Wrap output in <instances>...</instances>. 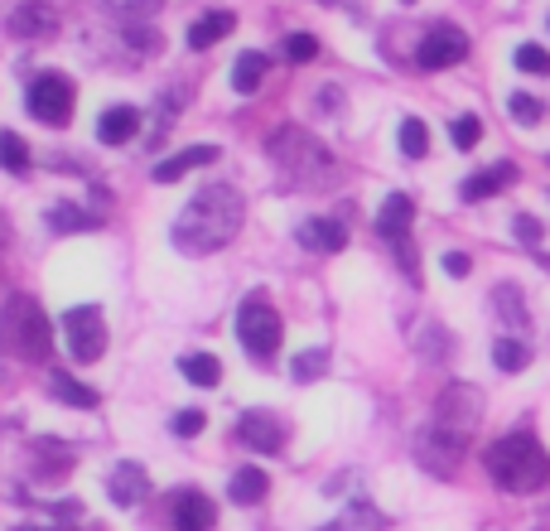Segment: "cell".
I'll return each instance as SVG.
<instances>
[{"label":"cell","instance_id":"1","mask_svg":"<svg viewBox=\"0 0 550 531\" xmlns=\"http://www.w3.org/2000/svg\"><path fill=\"white\" fill-rule=\"evenodd\" d=\"M242 218H247V198L237 194L232 184H208L179 208V218L169 227L174 247L189 256H208L222 252L237 232H242Z\"/></svg>","mask_w":550,"mask_h":531},{"label":"cell","instance_id":"2","mask_svg":"<svg viewBox=\"0 0 550 531\" xmlns=\"http://www.w3.org/2000/svg\"><path fill=\"white\" fill-rule=\"evenodd\" d=\"M488 474L502 493H536L550 483V454L531 435H502L488 449Z\"/></svg>","mask_w":550,"mask_h":531},{"label":"cell","instance_id":"3","mask_svg":"<svg viewBox=\"0 0 550 531\" xmlns=\"http://www.w3.org/2000/svg\"><path fill=\"white\" fill-rule=\"evenodd\" d=\"M266 150H271L275 165L285 169V179L300 184V189H324V184H333V174H338L333 155L309 131H300V126H280L266 140Z\"/></svg>","mask_w":550,"mask_h":531},{"label":"cell","instance_id":"4","mask_svg":"<svg viewBox=\"0 0 550 531\" xmlns=\"http://www.w3.org/2000/svg\"><path fill=\"white\" fill-rule=\"evenodd\" d=\"M0 338L25 358V363H44L54 353V329H49V314L39 309L34 295H10L0 305Z\"/></svg>","mask_w":550,"mask_h":531},{"label":"cell","instance_id":"5","mask_svg":"<svg viewBox=\"0 0 550 531\" xmlns=\"http://www.w3.org/2000/svg\"><path fill=\"white\" fill-rule=\"evenodd\" d=\"M464 449L468 440L459 430H449L440 420H430L420 435H415V459H420V469L435 478H454L459 474V464H464Z\"/></svg>","mask_w":550,"mask_h":531},{"label":"cell","instance_id":"6","mask_svg":"<svg viewBox=\"0 0 550 531\" xmlns=\"http://www.w3.org/2000/svg\"><path fill=\"white\" fill-rule=\"evenodd\" d=\"M237 338H242V348H247L256 363H266V358L280 353L285 324H280V314L266 300H247V305L237 309Z\"/></svg>","mask_w":550,"mask_h":531},{"label":"cell","instance_id":"7","mask_svg":"<svg viewBox=\"0 0 550 531\" xmlns=\"http://www.w3.org/2000/svg\"><path fill=\"white\" fill-rule=\"evenodd\" d=\"M63 338H68V353L73 363H97L107 353V324H102V309L97 305H73L63 314Z\"/></svg>","mask_w":550,"mask_h":531},{"label":"cell","instance_id":"8","mask_svg":"<svg viewBox=\"0 0 550 531\" xmlns=\"http://www.w3.org/2000/svg\"><path fill=\"white\" fill-rule=\"evenodd\" d=\"M25 112L44 126H68L73 121V83L63 73H44L29 83V97H25Z\"/></svg>","mask_w":550,"mask_h":531},{"label":"cell","instance_id":"9","mask_svg":"<svg viewBox=\"0 0 550 531\" xmlns=\"http://www.w3.org/2000/svg\"><path fill=\"white\" fill-rule=\"evenodd\" d=\"M464 58H468V34L459 25H435L420 39V49H415V63H420L425 73L454 68V63H464Z\"/></svg>","mask_w":550,"mask_h":531},{"label":"cell","instance_id":"10","mask_svg":"<svg viewBox=\"0 0 550 531\" xmlns=\"http://www.w3.org/2000/svg\"><path fill=\"white\" fill-rule=\"evenodd\" d=\"M435 420L449 425V430H459L464 440H473V430H478V420H483V392H478V387H464V382H454V387L440 396Z\"/></svg>","mask_w":550,"mask_h":531},{"label":"cell","instance_id":"11","mask_svg":"<svg viewBox=\"0 0 550 531\" xmlns=\"http://www.w3.org/2000/svg\"><path fill=\"white\" fill-rule=\"evenodd\" d=\"M237 435H242V445L247 449H261V454H280L285 440H290L285 420L275 416V411H247L242 425H237Z\"/></svg>","mask_w":550,"mask_h":531},{"label":"cell","instance_id":"12","mask_svg":"<svg viewBox=\"0 0 550 531\" xmlns=\"http://www.w3.org/2000/svg\"><path fill=\"white\" fill-rule=\"evenodd\" d=\"M5 25H10L15 39H49V34L58 29V10L49 5V0H25V5L10 10Z\"/></svg>","mask_w":550,"mask_h":531},{"label":"cell","instance_id":"13","mask_svg":"<svg viewBox=\"0 0 550 531\" xmlns=\"http://www.w3.org/2000/svg\"><path fill=\"white\" fill-rule=\"evenodd\" d=\"M169 512H174V527L179 531H213L218 527V507L208 503L203 493H179L174 503H169Z\"/></svg>","mask_w":550,"mask_h":531},{"label":"cell","instance_id":"14","mask_svg":"<svg viewBox=\"0 0 550 531\" xmlns=\"http://www.w3.org/2000/svg\"><path fill=\"white\" fill-rule=\"evenodd\" d=\"M295 237H300V247H309V252H319V256L348 247V227L338 223V218H309V223H300Z\"/></svg>","mask_w":550,"mask_h":531},{"label":"cell","instance_id":"15","mask_svg":"<svg viewBox=\"0 0 550 531\" xmlns=\"http://www.w3.org/2000/svg\"><path fill=\"white\" fill-rule=\"evenodd\" d=\"M213 160H218V145H189V150H179V155H169V160L155 165V184H179L184 174L213 165Z\"/></svg>","mask_w":550,"mask_h":531},{"label":"cell","instance_id":"16","mask_svg":"<svg viewBox=\"0 0 550 531\" xmlns=\"http://www.w3.org/2000/svg\"><path fill=\"white\" fill-rule=\"evenodd\" d=\"M411 223H415L411 194H386L382 213H377V232H382L386 242H406V237H411Z\"/></svg>","mask_w":550,"mask_h":531},{"label":"cell","instance_id":"17","mask_svg":"<svg viewBox=\"0 0 550 531\" xmlns=\"http://www.w3.org/2000/svg\"><path fill=\"white\" fill-rule=\"evenodd\" d=\"M517 179V165H488V169H478V174H468L464 184H459V198L464 203H478V198H493V194H502L507 184Z\"/></svg>","mask_w":550,"mask_h":531},{"label":"cell","instance_id":"18","mask_svg":"<svg viewBox=\"0 0 550 531\" xmlns=\"http://www.w3.org/2000/svg\"><path fill=\"white\" fill-rule=\"evenodd\" d=\"M107 493L116 507H136L145 493H150V478H145V469L140 464H116L107 474Z\"/></svg>","mask_w":550,"mask_h":531},{"label":"cell","instance_id":"19","mask_svg":"<svg viewBox=\"0 0 550 531\" xmlns=\"http://www.w3.org/2000/svg\"><path fill=\"white\" fill-rule=\"evenodd\" d=\"M140 136V112L136 107H111V112H102V121H97V140L102 145H126V140Z\"/></svg>","mask_w":550,"mask_h":531},{"label":"cell","instance_id":"20","mask_svg":"<svg viewBox=\"0 0 550 531\" xmlns=\"http://www.w3.org/2000/svg\"><path fill=\"white\" fill-rule=\"evenodd\" d=\"M232 29H237V15H232V10H208L198 25H189V49H213Z\"/></svg>","mask_w":550,"mask_h":531},{"label":"cell","instance_id":"21","mask_svg":"<svg viewBox=\"0 0 550 531\" xmlns=\"http://www.w3.org/2000/svg\"><path fill=\"white\" fill-rule=\"evenodd\" d=\"M493 305H497L502 324H507L512 334H531V314H526V300H522V290H517V285H497Z\"/></svg>","mask_w":550,"mask_h":531},{"label":"cell","instance_id":"22","mask_svg":"<svg viewBox=\"0 0 550 531\" xmlns=\"http://www.w3.org/2000/svg\"><path fill=\"white\" fill-rule=\"evenodd\" d=\"M266 488H271L266 469H237L232 483H227V498H232V503H242V507H256L261 498H266Z\"/></svg>","mask_w":550,"mask_h":531},{"label":"cell","instance_id":"23","mask_svg":"<svg viewBox=\"0 0 550 531\" xmlns=\"http://www.w3.org/2000/svg\"><path fill=\"white\" fill-rule=\"evenodd\" d=\"M49 387H54V396L63 401V406H83V411H97V406H102V396L92 392V387H83L78 377H68V372H54Z\"/></svg>","mask_w":550,"mask_h":531},{"label":"cell","instance_id":"24","mask_svg":"<svg viewBox=\"0 0 550 531\" xmlns=\"http://www.w3.org/2000/svg\"><path fill=\"white\" fill-rule=\"evenodd\" d=\"M49 227H54V232H92V227H102V218L87 213V208H73V203H54Z\"/></svg>","mask_w":550,"mask_h":531},{"label":"cell","instance_id":"25","mask_svg":"<svg viewBox=\"0 0 550 531\" xmlns=\"http://www.w3.org/2000/svg\"><path fill=\"white\" fill-rule=\"evenodd\" d=\"M261 78H266V54H242L232 63V87H237L242 97H251V92L261 87Z\"/></svg>","mask_w":550,"mask_h":531},{"label":"cell","instance_id":"26","mask_svg":"<svg viewBox=\"0 0 550 531\" xmlns=\"http://www.w3.org/2000/svg\"><path fill=\"white\" fill-rule=\"evenodd\" d=\"M179 372L189 377L193 387H218V382H222V363L213 358V353H193V358H184Z\"/></svg>","mask_w":550,"mask_h":531},{"label":"cell","instance_id":"27","mask_svg":"<svg viewBox=\"0 0 550 531\" xmlns=\"http://www.w3.org/2000/svg\"><path fill=\"white\" fill-rule=\"evenodd\" d=\"M493 363H497V372H522V367H531V348H526L522 338H497Z\"/></svg>","mask_w":550,"mask_h":531},{"label":"cell","instance_id":"28","mask_svg":"<svg viewBox=\"0 0 550 531\" xmlns=\"http://www.w3.org/2000/svg\"><path fill=\"white\" fill-rule=\"evenodd\" d=\"M0 169L10 174H29V145L15 131H0Z\"/></svg>","mask_w":550,"mask_h":531},{"label":"cell","instance_id":"29","mask_svg":"<svg viewBox=\"0 0 550 531\" xmlns=\"http://www.w3.org/2000/svg\"><path fill=\"white\" fill-rule=\"evenodd\" d=\"M425 150H430V131H425V121H420V116H406V121H401V155L425 160Z\"/></svg>","mask_w":550,"mask_h":531},{"label":"cell","instance_id":"30","mask_svg":"<svg viewBox=\"0 0 550 531\" xmlns=\"http://www.w3.org/2000/svg\"><path fill=\"white\" fill-rule=\"evenodd\" d=\"M507 116L517 121V126H541V97H531V92H512L507 97Z\"/></svg>","mask_w":550,"mask_h":531},{"label":"cell","instance_id":"31","mask_svg":"<svg viewBox=\"0 0 550 531\" xmlns=\"http://www.w3.org/2000/svg\"><path fill=\"white\" fill-rule=\"evenodd\" d=\"M338 527H343V531H382L386 517H382V512H377L372 503H362V498H358V503H353V512H348Z\"/></svg>","mask_w":550,"mask_h":531},{"label":"cell","instance_id":"32","mask_svg":"<svg viewBox=\"0 0 550 531\" xmlns=\"http://www.w3.org/2000/svg\"><path fill=\"white\" fill-rule=\"evenodd\" d=\"M324 367H329V353H324V348H309V353H300V358L290 363V372H295V382H314Z\"/></svg>","mask_w":550,"mask_h":531},{"label":"cell","instance_id":"33","mask_svg":"<svg viewBox=\"0 0 550 531\" xmlns=\"http://www.w3.org/2000/svg\"><path fill=\"white\" fill-rule=\"evenodd\" d=\"M449 136H454V145H459V150H473V145L483 140V121H478V116H454Z\"/></svg>","mask_w":550,"mask_h":531},{"label":"cell","instance_id":"34","mask_svg":"<svg viewBox=\"0 0 550 531\" xmlns=\"http://www.w3.org/2000/svg\"><path fill=\"white\" fill-rule=\"evenodd\" d=\"M285 58H290V63L319 58V39H314V34H290V39H285Z\"/></svg>","mask_w":550,"mask_h":531},{"label":"cell","instance_id":"35","mask_svg":"<svg viewBox=\"0 0 550 531\" xmlns=\"http://www.w3.org/2000/svg\"><path fill=\"white\" fill-rule=\"evenodd\" d=\"M517 68H522V73H550V54L541 44H522V49H517Z\"/></svg>","mask_w":550,"mask_h":531},{"label":"cell","instance_id":"36","mask_svg":"<svg viewBox=\"0 0 550 531\" xmlns=\"http://www.w3.org/2000/svg\"><path fill=\"white\" fill-rule=\"evenodd\" d=\"M203 425H208V416H203V411H179V416L169 420V430H174V435H198V430H203Z\"/></svg>","mask_w":550,"mask_h":531},{"label":"cell","instance_id":"37","mask_svg":"<svg viewBox=\"0 0 550 531\" xmlns=\"http://www.w3.org/2000/svg\"><path fill=\"white\" fill-rule=\"evenodd\" d=\"M126 39L136 44L140 54H155V49H160V34H155V29H145V25H126Z\"/></svg>","mask_w":550,"mask_h":531},{"label":"cell","instance_id":"38","mask_svg":"<svg viewBox=\"0 0 550 531\" xmlns=\"http://www.w3.org/2000/svg\"><path fill=\"white\" fill-rule=\"evenodd\" d=\"M512 232L522 237L526 247H536V242H541V223H536L531 213H517V218H512Z\"/></svg>","mask_w":550,"mask_h":531},{"label":"cell","instance_id":"39","mask_svg":"<svg viewBox=\"0 0 550 531\" xmlns=\"http://www.w3.org/2000/svg\"><path fill=\"white\" fill-rule=\"evenodd\" d=\"M444 271H449L454 280H464L468 271H473V261H468L464 252H449V256H444Z\"/></svg>","mask_w":550,"mask_h":531},{"label":"cell","instance_id":"40","mask_svg":"<svg viewBox=\"0 0 550 531\" xmlns=\"http://www.w3.org/2000/svg\"><path fill=\"white\" fill-rule=\"evenodd\" d=\"M111 10H136V15H150V10H160V0H102Z\"/></svg>","mask_w":550,"mask_h":531},{"label":"cell","instance_id":"41","mask_svg":"<svg viewBox=\"0 0 550 531\" xmlns=\"http://www.w3.org/2000/svg\"><path fill=\"white\" fill-rule=\"evenodd\" d=\"M0 382H5V353H0Z\"/></svg>","mask_w":550,"mask_h":531},{"label":"cell","instance_id":"42","mask_svg":"<svg viewBox=\"0 0 550 531\" xmlns=\"http://www.w3.org/2000/svg\"><path fill=\"white\" fill-rule=\"evenodd\" d=\"M324 531H343V527H338V522H333V527H324Z\"/></svg>","mask_w":550,"mask_h":531},{"label":"cell","instance_id":"43","mask_svg":"<svg viewBox=\"0 0 550 531\" xmlns=\"http://www.w3.org/2000/svg\"><path fill=\"white\" fill-rule=\"evenodd\" d=\"M319 5H338V0H319Z\"/></svg>","mask_w":550,"mask_h":531},{"label":"cell","instance_id":"44","mask_svg":"<svg viewBox=\"0 0 550 531\" xmlns=\"http://www.w3.org/2000/svg\"><path fill=\"white\" fill-rule=\"evenodd\" d=\"M0 242H5V223H0Z\"/></svg>","mask_w":550,"mask_h":531},{"label":"cell","instance_id":"45","mask_svg":"<svg viewBox=\"0 0 550 531\" xmlns=\"http://www.w3.org/2000/svg\"><path fill=\"white\" fill-rule=\"evenodd\" d=\"M406 5H415V0H406Z\"/></svg>","mask_w":550,"mask_h":531}]
</instances>
